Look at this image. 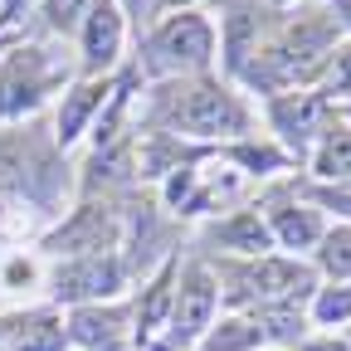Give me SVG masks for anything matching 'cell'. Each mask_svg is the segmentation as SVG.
Wrapping results in <instances>:
<instances>
[{
  "label": "cell",
  "instance_id": "cell-1",
  "mask_svg": "<svg viewBox=\"0 0 351 351\" xmlns=\"http://www.w3.org/2000/svg\"><path fill=\"white\" fill-rule=\"evenodd\" d=\"M166 93L171 98L161 103V122L181 137H244L249 132V108L215 78H191Z\"/></svg>",
  "mask_w": 351,
  "mask_h": 351
},
{
  "label": "cell",
  "instance_id": "cell-2",
  "mask_svg": "<svg viewBox=\"0 0 351 351\" xmlns=\"http://www.w3.org/2000/svg\"><path fill=\"white\" fill-rule=\"evenodd\" d=\"M215 59V25L195 10L166 15L152 39L142 44V69L152 78H181V73H200Z\"/></svg>",
  "mask_w": 351,
  "mask_h": 351
},
{
  "label": "cell",
  "instance_id": "cell-3",
  "mask_svg": "<svg viewBox=\"0 0 351 351\" xmlns=\"http://www.w3.org/2000/svg\"><path fill=\"white\" fill-rule=\"evenodd\" d=\"M59 78V69L49 64V54L20 44V49L0 54V117H25L49 98V83Z\"/></svg>",
  "mask_w": 351,
  "mask_h": 351
},
{
  "label": "cell",
  "instance_id": "cell-4",
  "mask_svg": "<svg viewBox=\"0 0 351 351\" xmlns=\"http://www.w3.org/2000/svg\"><path fill=\"white\" fill-rule=\"evenodd\" d=\"M269 122L278 132V142L298 156H307L317 142H322V132L332 127V103L322 93H313V88H298V93H278L269 98Z\"/></svg>",
  "mask_w": 351,
  "mask_h": 351
},
{
  "label": "cell",
  "instance_id": "cell-5",
  "mask_svg": "<svg viewBox=\"0 0 351 351\" xmlns=\"http://www.w3.org/2000/svg\"><path fill=\"white\" fill-rule=\"evenodd\" d=\"M313 288V274L302 263H288V258H269L258 254L249 269L234 274V288H230V302H258V307H278L288 298H302Z\"/></svg>",
  "mask_w": 351,
  "mask_h": 351
},
{
  "label": "cell",
  "instance_id": "cell-6",
  "mask_svg": "<svg viewBox=\"0 0 351 351\" xmlns=\"http://www.w3.org/2000/svg\"><path fill=\"white\" fill-rule=\"evenodd\" d=\"M215 302H219V288H215V278L205 274V269H191L186 274V283H181V293H176V302H171V346H195L210 327H215Z\"/></svg>",
  "mask_w": 351,
  "mask_h": 351
},
{
  "label": "cell",
  "instance_id": "cell-7",
  "mask_svg": "<svg viewBox=\"0 0 351 351\" xmlns=\"http://www.w3.org/2000/svg\"><path fill=\"white\" fill-rule=\"evenodd\" d=\"M78 39H83V73L88 78H103L117 64V54H122L127 15L112 5V0H93V10H88L83 25H78Z\"/></svg>",
  "mask_w": 351,
  "mask_h": 351
},
{
  "label": "cell",
  "instance_id": "cell-8",
  "mask_svg": "<svg viewBox=\"0 0 351 351\" xmlns=\"http://www.w3.org/2000/svg\"><path fill=\"white\" fill-rule=\"evenodd\" d=\"M122 288V263L112 254H88L54 278L59 302H88V298H112Z\"/></svg>",
  "mask_w": 351,
  "mask_h": 351
},
{
  "label": "cell",
  "instance_id": "cell-9",
  "mask_svg": "<svg viewBox=\"0 0 351 351\" xmlns=\"http://www.w3.org/2000/svg\"><path fill=\"white\" fill-rule=\"evenodd\" d=\"M108 244H112V215L103 210V205H83V210H73V219L69 225H59L54 234H49V249L54 254H108Z\"/></svg>",
  "mask_w": 351,
  "mask_h": 351
},
{
  "label": "cell",
  "instance_id": "cell-10",
  "mask_svg": "<svg viewBox=\"0 0 351 351\" xmlns=\"http://www.w3.org/2000/svg\"><path fill=\"white\" fill-rule=\"evenodd\" d=\"M108 78H83L78 88H73V93H64V108H59V132H54V137L69 147V142H78L83 137V127L88 122H93V112L108 103Z\"/></svg>",
  "mask_w": 351,
  "mask_h": 351
},
{
  "label": "cell",
  "instance_id": "cell-11",
  "mask_svg": "<svg viewBox=\"0 0 351 351\" xmlns=\"http://www.w3.org/2000/svg\"><path fill=\"white\" fill-rule=\"evenodd\" d=\"M313 161V176L322 186H337V181H351V127L346 122H332L322 132V142L307 152Z\"/></svg>",
  "mask_w": 351,
  "mask_h": 351
},
{
  "label": "cell",
  "instance_id": "cell-12",
  "mask_svg": "<svg viewBox=\"0 0 351 351\" xmlns=\"http://www.w3.org/2000/svg\"><path fill=\"white\" fill-rule=\"evenodd\" d=\"M269 234L283 239L288 249H313V244L322 239V219H317L313 210H302V205H283V210H274V219H269Z\"/></svg>",
  "mask_w": 351,
  "mask_h": 351
},
{
  "label": "cell",
  "instance_id": "cell-13",
  "mask_svg": "<svg viewBox=\"0 0 351 351\" xmlns=\"http://www.w3.org/2000/svg\"><path fill=\"white\" fill-rule=\"evenodd\" d=\"M64 346V327L39 313V317H20L15 327H5V351H59Z\"/></svg>",
  "mask_w": 351,
  "mask_h": 351
},
{
  "label": "cell",
  "instance_id": "cell-14",
  "mask_svg": "<svg viewBox=\"0 0 351 351\" xmlns=\"http://www.w3.org/2000/svg\"><path fill=\"white\" fill-rule=\"evenodd\" d=\"M215 239H225L230 249H239V254H263V249H269V225H263V219H258V210H244V215H234V219H225V225H219L215 230Z\"/></svg>",
  "mask_w": 351,
  "mask_h": 351
},
{
  "label": "cell",
  "instance_id": "cell-15",
  "mask_svg": "<svg viewBox=\"0 0 351 351\" xmlns=\"http://www.w3.org/2000/svg\"><path fill=\"white\" fill-rule=\"evenodd\" d=\"M117 327H122L117 313H103V307H78L69 337L83 341V346H112V341H117Z\"/></svg>",
  "mask_w": 351,
  "mask_h": 351
},
{
  "label": "cell",
  "instance_id": "cell-16",
  "mask_svg": "<svg viewBox=\"0 0 351 351\" xmlns=\"http://www.w3.org/2000/svg\"><path fill=\"white\" fill-rule=\"evenodd\" d=\"M258 341H263L258 322H219V327L205 332L200 351H249V346H258Z\"/></svg>",
  "mask_w": 351,
  "mask_h": 351
},
{
  "label": "cell",
  "instance_id": "cell-17",
  "mask_svg": "<svg viewBox=\"0 0 351 351\" xmlns=\"http://www.w3.org/2000/svg\"><path fill=\"white\" fill-rule=\"evenodd\" d=\"M88 10H93V0H39L44 29H54V34H73Z\"/></svg>",
  "mask_w": 351,
  "mask_h": 351
},
{
  "label": "cell",
  "instance_id": "cell-18",
  "mask_svg": "<svg viewBox=\"0 0 351 351\" xmlns=\"http://www.w3.org/2000/svg\"><path fill=\"white\" fill-rule=\"evenodd\" d=\"M317 244H322V249H317L322 269H327L332 278H351V225H341V230L322 234Z\"/></svg>",
  "mask_w": 351,
  "mask_h": 351
},
{
  "label": "cell",
  "instance_id": "cell-19",
  "mask_svg": "<svg viewBox=\"0 0 351 351\" xmlns=\"http://www.w3.org/2000/svg\"><path fill=\"white\" fill-rule=\"evenodd\" d=\"M351 93V44H337L327 69H322V98H346Z\"/></svg>",
  "mask_w": 351,
  "mask_h": 351
},
{
  "label": "cell",
  "instance_id": "cell-20",
  "mask_svg": "<svg viewBox=\"0 0 351 351\" xmlns=\"http://www.w3.org/2000/svg\"><path fill=\"white\" fill-rule=\"evenodd\" d=\"M313 313H317V322H346L351 317V288H322L317 293V302H313Z\"/></svg>",
  "mask_w": 351,
  "mask_h": 351
},
{
  "label": "cell",
  "instance_id": "cell-21",
  "mask_svg": "<svg viewBox=\"0 0 351 351\" xmlns=\"http://www.w3.org/2000/svg\"><path fill=\"white\" fill-rule=\"evenodd\" d=\"M313 195H317V200H322L327 210H337V215H346V219H351V181H337V186H317Z\"/></svg>",
  "mask_w": 351,
  "mask_h": 351
},
{
  "label": "cell",
  "instance_id": "cell-22",
  "mask_svg": "<svg viewBox=\"0 0 351 351\" xmlns=\"http://www.w3.org/2000/svg\"><path fill=\"white\" fill-rule=\"evenodd\" d=\"M166 298H171V288H166V278H156V283H152V293H147V313H142V332H152V327H156V317L166 313Z\"/></svg>",
  "mask_w": 351,
  "mask_h": 351
},
{
  "label": "cell",
  "instance_id": "cell-23",
  "mask_svg": "<svg viewBox=\"0 0 351 351\" xmlns=\"http://www.w3.org/2000/svg\"><path fill=\"white\" fill-rule=\"evenodd\" d=\"M29 5H34V0H0V29H15Z\"/></svg>",
  "mask_w": 351,
  "mask_h": 351
},
{
  "label": "cell",
  "instance_id": "cell-24",
  "mask_svg": "<svg viewBox=\"0 0 351 351\" xmlns=\"http://www.w3.org/2000/svg\"><path fill=\"white\" fill-rule=\"evenodd\" d=\"M10 234V200H5V191H0V239Z\"/></svg>",
  "mask_w": 351,
  "mask_h": 351
},
{
  "label": "cell",
  "instance_id": "cell-25",
  "mask_svg": "<svg viewBox=\"0 0 351 351\" xmlns=\"http://www.w3.org/2000/svg\"><path fill=\"white\" fill-rule=\"evenodd\" d=\"M332 10H337V15H341V25L351 29V0H332Z\"/></svg>",
  "mask_w": 351,
  "mask_h": 351
},
{
  "label": "cell",
  "instance_id": "cell-26",
  "mask_svg": "<svg viewBox=\"0 0 351 351\" xmlns=\"http://www.w3.org/2000/svg\"><path fill=\"white\" fill-rule=\"evenodd\" d=\"M176 5H195V0H156V10L166 15V10H176Z\"/></svg>",
  "mask_w": 351,
  "mask_h": 351
},
{
  "label": "cell",
  "instance_id": "cell-27",
  "mask_svg": "<svg viewBox=\"0 0 351 351\" xmlns=\"http://www.w3.org/2000/svg\"><path fill=\"white\" fill-rule=\"evenodd\" d=\"M307 351H346L341 341H317V346H307Z\"/></svg>",
  "mask_w": 351,
  "mask_h": 351
},
{
  "label": "cell",
  "instance_id": "cell-28",
  "mask_svg": "<svg viewBox=\"0 0 351 351\" xmlns=\"http://www.w3.org/2000/svg\"><path fill=\"white\" fill-rule=\"evenodd\" d=\"M112 5H117V10H122V5H127V10H142L147 0H112Z\"/></svg>",
  "mask_w": 351,
  "mask_h": 351
}]
</instances>
